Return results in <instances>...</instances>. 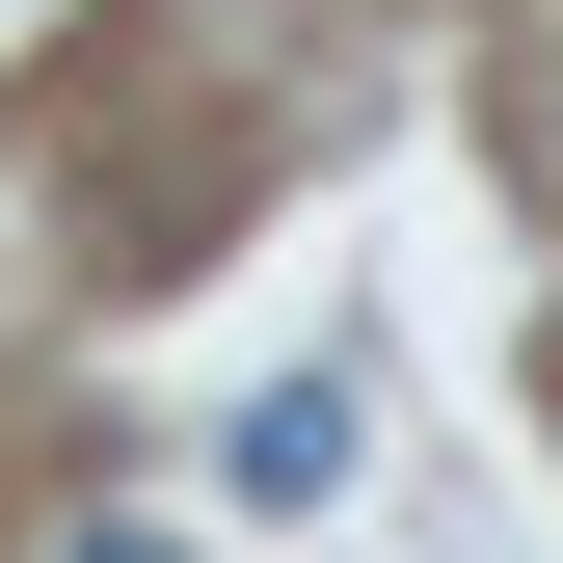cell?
I'll use <instances>...</instances> for the list:
<instances>
[{"label":"cell","instance_id":"6da1fadb","mask_svg":"<svg viewBox=\"0 0 563 563\" xmlns=\"http://www.w3.org/2000/svg\"><path fill=\"white\" fill-rule=\"evenodd\" d=\"M349 456H376L349 376H268V402H242V510H349Z\"/></svg>","mask_w":563,"mask_h":563},{"label":"cell","instance_id":"7a4b0ae2","mask_svg":"<svg viewBox=\"0 0 563 563\" xmlns=\"http://www.w3.org/2000/svg\"><path fill=\"white\" fill-rule=\"evenodd\" d=\"M54 563H188V537H54Z\"/></svg>","mask_w":563,"mask_h":563}]
</instances>
